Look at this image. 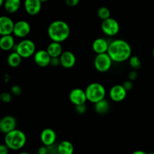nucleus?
<instances>
[{"label": "nucleus", "instance_id": "obj_1", "mask_svg": "<svg viewBox=\"0 0 154 154\" xmlns=\"http://www.w3.org/2000/svg\"><path fill=\"white\" fill-rule=\"evenodd\" d=\"M108 53L113 62L123 63L129 60L132 57V49L131 45L124 39H117L110 42Z\"/></svg>", "mask_w": 154, "mask_h": 154}, {"label": "nucleus", "instance_id": "obj_2", "mask_svg": "<svg viewBox=\"0 0 154 154\" xmlns=\"http://www.w3.org/2000/svg\"><path fill=\"white\" fill-rule=\"evenodd\" d=\"M48 35L52 42H65L70 36V27L66 21L57 20L50 24L48 28Z\"/></svg>", "mask_w": 154, "mask_h": 154}, {"label": "nucleus", "instance_id": "obj_3", "mask_svg": "<svg viewBox=\"0 0 154 154\" xmlns=\"http://www.w3.org/2000/svg\"><path fill=\"white\" fill-rule=\"evenodd\" d=\"M26 135L20 129H14L5 134L4 143L11 150H20L26 143Z\"/></svg>", "mask_w": 154, "mask_h": 154}, {"label": "nucleus", "instance_id": "obj_4", "mask_svg": "<svg viewBox=\"0 0 154 154\" xmlns=\"http://www.w3.org/2000/svg\"><path fill=\"white\" fill-rule=\"evenodd\" d=\"M87 101L92 104H96L99 101L105 99L106 89L102 84L99 82H92L85 88Z\"/></svg>", "mask_w": 154, "mask_h": 154}, {"label": "nucleus", "instance_id": "obj_5", "mask_svg": "<svg viewBox=\"0 0 154 154\" xmlns=\"http://www.w3.org/2000/svg\"><path fill=\"white\" fill-rule=\"evenodd\" d=\"M23 58H29L34 56L36 52V46L35 42L31 39H23L16 44L14 50Z\"/></svg>", "mask_w": 154, "mask_h": 154}, {"label": "nucleus", "instance_id": "obj_6", "mask_svg": "<svg viewBox=\"0 0 154 154\" xmlns=\"http://www.w3.org/2000/svg\"><path fill=\"white\" fill-rule=\"evenodd\" d=\"M113 60L108 53L96 54L93 64L96 70L99 72H106L112 66Z\"/></svg>", "mask_w": 154, "mask_h": 154}, {"label": "nucleus", "instance_id": "obj_7", "mask_svg": "<svg viewBox=\"0 0 154 154\" xmlns=\"http://www.w3.org/2000/svg\"><path fill=\"white\" fill-rule=\"evenodd\" d=\"M101 29L104 34L108 37H113L118 34L120 27L117 20L113 18H109L108 19L102 21Z\"/></svg>", "mask_w": 154, "mask_h": 154}, {"label": "nucleus", "instance_id": "obj_8", "mask_svg": "<svg viewBox=\"0 0 154 154\" xmlns=\"http://www.w3.org/2000/svg\"><path fill=\"white\" fill-rule=\"evenodd\" d=\"M69 98L70 102L75 107L85 104L87 101L85 89L84 90L81 88H75L72 89L69 93Z\"/></svg>", "mask_w": 154, "mask_h": 154}, {"label": "nucleus", "instance_id": "obj_9", "mask_svg": "<svg viewBox=\"0 0 154 154\" xmlns=\"http://www.w3.org/2000/svg\"><path fill=\"white\" fill-rule=\"evenodd\" d=\"M30 32H31V26L29 22L23 20L15 22L13 32V35L15 37L25 39L26 36L29 35Z\"/></svg>", "mask_w": 154, "mask_h": 154}, {"label": "nucleus", "instance_id": "obj_10", "mask_svg": "<svg viewBox=\"0 0 154 154\" xmlns=\"http://www.w3.org/2000/svg\"><path fill=\"white\" fill-rule=\"evenodd\" d=\"M127 95V91L123 85H114L109 90V98L112 101L116 103L124 101Z\"/></svg>", "mask_w": 154, "mask_h": 154}, {"label": "nucleus", "instance_id": "obj_11", "mask_svg": "<svg viewBox=\"0 0 154 154\" xmlns=\"http://www.w3.org/2000/svg\"><path fill=\"white\" fill-rule=\"evenodd\" d=\"M33 58L36 65L40 67H47L51 65V60L52 57L50 56L47 50L41 49L36 51L33 56Z\"/></svg>", "mask_w": 154, "mask_h": 154}, {"label": "nucleus", "instance_id": "obj_12", "mask_svg": "<svg viewBox=\"0 0 154 154\" xmlns=\"http://www.w3.org/2000/svg\"><path fill=\"white\" fill-rule=\"evenodd\" d=\"M14 24L13 20L8 16L0 17V35H12L14 28Z\"/></svg>", "mask_w": 154, "mask_h": 154}, {"label": "nucleus", "instance_id": "obj_13", "mask_svg": "<svg viewBox=\"0 0 154 154\" xmlns=\"http://www.w3.org/2000/svg\"><path fill=\"white\" fill-rule=\"evenodd\" d=\"M17 120L14 116H5L0 120V131L6 134L16 129Z\"/></svg>", "mask_w": 154, "mask_h": 154}, {"label": "nucleus", "instance_id": "obj_14", "mask_svg": "<svg viewBox=\"0 0 154 154\" xmlns=\"http://www.w3.org/2000/svg\"><path fill=\"white\" fill-rule=\"evenodd\" d=\"M40 139L42 144L50 146L55 144L57 140V134L54 129L51 128H46L42 130L40 134Z\"/></svg>", "mask_w": 154, "mask_h": 154}, {"label": "nucleus", "instance_id": "obj_15", "mask_svg": "<svg viewBox=\"0 0 154 154\" xmlns=\"http://www.w3.org/2000/svg\"><path fill=\"white\" fill-rule=\"evenodd\" d=\"M42 2L40 0H25L24 9L29 15H37L42 10Z\"/></svg>", "mask_w": 154, "mask_h": 154}, {"label": "nucleus", "instance_id": "obj_16", "mask_svg": "<svg viewBox=\"0 0 154 154\" xmlns=\"http://www.w3.org/2000/svg\"><path fill=\"white\" fill-rule=\"evenodd\" d=\"M61 66L66 69H71L76 63V57L70 51H64L60 57Z\"/></svg>", "mask_w": 154, "mask_h": 154}, {"label": "nucleus", "instance_id": "obj_17", "mask_svg": "<svg viewBox=\"0 0 154 154\" xmlns=\"http://www.w3.org/2000/svg\"><path fill=\"white\" fill-rule=\"evenodd\" d=\"M109 45L110 42H108L106 39L99 37L93 41L92 44V48L96 54H103L108 52Z\"/></svg>", "mask_w": 154, "mask_h": 154}, {"label": "nucleus", "instance_id": "obj_18", "mask_svg": "<svg viewBox=\"0 0 154 154\" xmlns=\"http://www.w3.org/2000/svg\"><path fill=\"white\" fill-rule=\"evenodd\" d=\"M15 44L14 36L13 35H6L1 36L0 38V48L2 51H8L11 50H14Z\"/></svg>", "mask_w": 154, "mask_h": 154}, {"label": "nucleus", "instance_id": "obj_19", "mask_svg": "<svg viewBox=\"0 0 154 154\" xmlns=\"http://www.w3.org/2000/svg\"><path fill=\"white\" fill-rule=\"evenodd\" d=\"M75 147L72 142L64 140L57 144V153L58 154H74Z\"/></svg>", "mask_w": 154, "mask_h": 154}, {"label": "nucleus", "instance_id": "obj_20", "mask_svg": "<svg viewBox=\"0 0 154 154\" xmlns=\"http://www.w3.org/2000/svg\"><path fill=\"white\" fill-rule=\"evenodd\" d=\"M47 51L51 57H60L64 51L60 42H51L46 48Z\"/></svg>", "mask_w": 154, "mask_h": 154}, {"label": "nucleus", "instance_id": "obj_21", "mask_svg": "<svg viewBox=\"0 0 154 154\" xmlns=\"http://www.w3.org/2000/svg\"><path fill=\"white\" fill-rule=\"evenodd\" d=\"M21 5V0H5L4 8L9 14H14L20 9Z\"/></svg>", "mask_w": 154, "mask_h": 154}, {"label": "nucleus", "instance_id": "obj_22", "mask_svg": "<svg viewBox=\"0 0 154 154\" xmlns=\"http://www.w3.org/2000/svg\"><path fill=\"white\" fill-rule=\"evenodd\" d=\"M22 59L23 57L17 52L13 51L8 56L7 63L10 67L16 68L20 65L21 62H22Z\"/></svg>", "mask_w": 154, "mask_h": 154}, {"label": "nucleus", "instance_id": "obj_23", "mask_svg": "<svg viewBox=\"0 0 154 154\" xmlns=\"http://www.w3.org/2000/svg\"><path fill=\"white\" fill-rule=\"evenodd\" d=\"M94 109L95 111L98 113V114L103 115L108 113L110 109V103L108 102V100L105 99L102 100V101H99L96 104H94Z\"/></svg>", "mask_w": 154, "mask_h": 154}, {"label": "nucleus", "instance_id": "obj_24", "mask_svg": "<svg viewBox=\"0 0 154 154\" xmlns=\"http://www.w3.org/2000/svg\"><path fill=\"white\" fill-rule=\"evenodd\" d=\"M97 14L99 19L102 21H105V20L111 18V11L107 7H100L97 11Z\"/></svg>", "mask_w": 154, "mask_h": 154}, {"label": "nucleus", "instance_id": "obj_25", "mask_svg": "<svg viewBox=\"0 0 154 154\" xmlns=\"http://www.w3.org/2000/svg\"><path fill=\"white\" fill-rule=\"evenodd\" d=\"M129 64L135 70L140 69L141 66V61L139 57L136 55H132L129 60Z\"/></svg>", "mask_w": 154, "mask_h": 154}, {"label": "nucleus", "instance_id": "obj_26", "mask_svg": "<svg viewBox=\"0 0 154 154\" xmlns=\"http://www.w3.org/2000/svg\"><path fill=\"white\" fill-rule=\"evenodd\" d=\"M0 99L3 103H10L12 100V94L9 92H2L0 95Z\"/></svg>", "mask_w": 154, "mask_h": 154}, {"label": "nucleus", "instance_id": "obj_27", "mask_svg": "<svg viewBox=\"0 0 154 154\" xmlns=\"http://www.w3.org/2000/svg\"><path fill=\"white\" fill-rule=\"evenodd\" d=\"M11 93L15 96H19L22 94V88L17 85H14L11 88Z\"/></svg>", "mask_w": 154, "mask_h": 154}, {"label": "nucleus", "instance_id": "obj_28", "mask_svg": "<svg viewBox=\"0 0 154 154\" xmlns=\"http://www.w3.org/2000/svg\"><path fill=\"white\" fill-rule=\"evenodd\" d=\"M75 111H76L77 113H78V114L82 115L84 114V113H85L86 111H87V107H86L85 104L76 106V107H75Z\"/></svg>", "mask_w": 154, "mask_h": 154}, {"label": "nucleus", "instance_id": "obj_29", "mask_svg": "<svg viewBox=\"0 0 154 154\" xmlns=\"http://www.w3.org/2000/svg\"><path fill=\"white\" fill-rule=\"evenodd\" d=\"M51 65L54 67H57L60 65H61L60 57H52L51 60Z\"/></svg>", "mask_w": 154, "mask_h": 154}, {"label": "nucleus", "instance_id": "obj_30", "mask_svg": "<svg viewBox=\"0 0 154 154\" xmlns=\"http://www.w3.org/2000/svg\"><path fill=\"white\" fill-rule=\"evenodd\" d=\"M123 85L128 91H130L131 89L133 88V82H132V81H131V80L129 79L126 80V81H125L124 82H123Z\"/></svg>", "mask_w": 154, "mask_h": 154}, {"label": "nucleus", "instance_id": "obj_31", "mask_svg": "<svg viewBox=\"0 0 154 154\" xmlns=\"http://www.w3.org/2000/svg\"><path fill=\"white\" fill-rule=\"evenodd\" d=\"M38 154H49V149L47 146L42 145L38 149Z\"/></svg>", "mask_w": 154, "mask_h": 154}, {"label": "nucleus", "instance_id": "obj_32", "mask_svg": "<svg viewBox=\"0 0 154 154\" xmlns=\"http://www.w3.org/2000/svg\"><path fill=\"white\" fill-rule=\"evenodd\" d=\"M80 3V0H66V5L69 7H75Z\"/></svg>", "mask_w": 154, "mask_h": 154}, {"label": "nucleus", "instance_id": "obj_33", "mask_svg": "<svg viewBox=\"0 0 154 154\" xmlns=\"http://www.w3.org/2000/svg\"><path fill=\"white\" fill-rule=\"evenodd\" d=\"M9 148L5 143H2L0 145V154H8Z\"/></svg>", "mask_w": 154, "mask_h": 154}, {"label": "nucleus", "instance_id": "obj_34", "mask_svg": "<svg viewBox=\"0 0 154 154\" xmlns=\"http://www.w3.org/2000/svg\"><path fill=\"white\" fill-rule=\"evenodd\" d=\"M137 76H138V72H137V71L135 70V69L132 70L129 73V79L132 82H133L134 80L136 79Z\"/></svg>", "mask_w": 154, "mask_h": 154}, {"label": "nucleus", "instance_id": "obj_35", "mask_svg": "<svg viewBox=\"0 0 154 154\" xmlns=\"http://www.w3.org/2000/svg\"><path fill=\"white\" fill-rule=\"evenodd\" d=\"M132 154H148V153L146 152L145 151H143V150H135L134 151Z\"/></svg>", "mask_w": 154, "mask_h": 154}, {"label": "nucleus", "instance_id": "obj_36", "mask_svg": "<svg viewBox=\"0 0 154 154\" xmlns=\"http://www.w3.org/2000/svg\"><path fill=\"white\" fill-rule=\"evenodd\" d=\"M5 0H0V6H4Z\"/></svg>", "mask_w": 154, "mask_h": 154}, {"label": "nucleus", "instance_id": "obj_37", "mask_svg": "<svg viewBox=\"0 0 154 154\" xmlns=\"http://www.w3.org/2000/svg\"><path fill=\"white\" fill-rule=\"evenodd\" d=\"M18 154H31V153H29V152H26V151H23V152H19Z\"/></svg>", "mask_w": 154, "mask_h": 154}, {"label": "nucleus", "instance_id": "obj_38", "mask_svg": "<svg viewBox=\"0 0 154 154\" xmlns=\"http://www.w3.org/2000/svg\"><path fill=\"white\" fill-rule=\"evenodd\" d=\"M41 2H42V3H44V2H48V0H40Z\"/></svg>", "mask_w": 154, "mask_h": 154}, {"label": "nucleus", "instance_id": "obj_39", "mask_svg": "<svg viewBox=\"0 0 154 154\" xmlns=\"http://www.w3.org/2000/svg\"><path fill=\"white\" fill-rule=\"evenodd\" d=\"M152 54H153V58H154V48H153V51H152Z\"/></svg>", "mask_w": 154, "mask_h": 154}, {"label": "nucleus", "instance_id": "obj_40", "mask_svg": "<svg viewBox=\"0 0 154 154\" xmlns=\"http://www.w3.org/2000/svg\"><path fill=\"white\" fill-rule=\"evenodd\" d=\"M148 154H154V152H149Z\"/></svg>", "mask_w": 154, "mask_h": 154}, {"label": "nucleus", "instance_id": "obj_41", "mask_svg": "<svg viewBox=\"0 0 154 154\" xmlns=\"http://www.w3.org/2000/svg\"><path fill=\"white\" fill-rule=\"evenodd\" d=\"M55 154H58V153H55Z\"/></svg>", "mask_w": 154, "mask_h": 154}]
</instances>
